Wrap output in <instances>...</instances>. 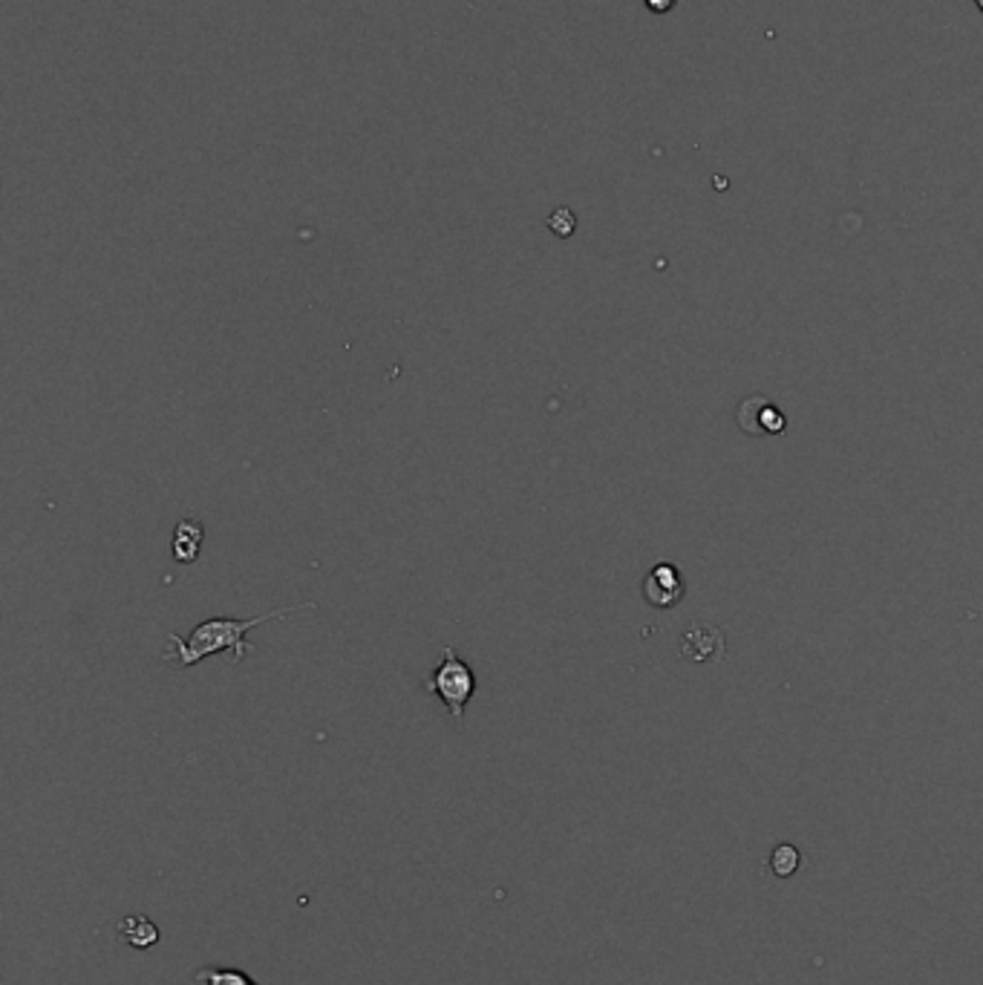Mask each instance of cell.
Returning a JSON list of instances; mask_svg holds the SVG:
<instances>
[{"label":"cell","instance_id":"1","mask_svg":"<svg viewBox=\"0 0 983 985\" xmlns=\"http://www.w3.org/2000/svg\"><path fill=\"white\" fill-rule=\"evenodd\" d=\"M298 609H280L269 611V614L251 616V620H234V616H214V620H205L197 629L190 631V637H179L170 631L168 643L170 652L165 654V663L176 668H194L199 666L205 657H211L217 652H231L234 657H228L231 666H240L248 654L246 634L257 625L269 623V620H283V616L294 614Z\"/></svg>","mask_w":983,"mask_h":985},{"label":"cell","instance_id":"2","mask_svg":"<svg viewBox=\"0 0 983 985\" xmlns=\"http://www.w3.org/2000/svg\"><path fill=\"white\" fill-rule=\"evenodd\" d=\"M427 688H431L438 701L445 703V709L451 712L453 724L462 726L467 703L474 701L476 695V674L474 668L467 666L465 660L456 654L453 645H445L438 666L433 668L431 677H427Z\"/></svg>","mask_w":983,"mask_h":985},{"label":"cell","instance_id":"3","mask_svg":"<svg viewBox=\"0 0 983 985\" xmlns=\"http://www.w3.org/2000/svg\"><path fill=\"white\" fill-rule=\"evenodd\" d=\"M724 654H727L724 631L713 623L692 620L690 631L681 640V657L690 663H713V660H722Z\"/></svg>","mask_w":983,"mask_h":985},{"label":"cell","instance_id":"4","mask_svg":"<svg viewBox=\"0 0 983 985\" xmlns=\"http://www.w3.org/2000/svg\"><path fill=\"white\" fill-rule=\"evenodd\" d=\"M643 597L652 609H672L684 600V577L670 562H658L643 580Z\"/></svg>","mask_w":983,"mask_h":985},{"label":"cell","instance_id":"5","mask_svg":"<svg viewBox=\"0 0 983 985\" xmlns=\"http://www.w3.org/2000/svg\"><path fill=\"white\" fill-rule=\"evenodd\" d=\"M738 424H742L744 433L751 435H773L785 433L787 421L770 398L751 395V398H744V404L738 406Z\"/></svg>","mask_w":983,"mask_h":985},{"label":"cell","instance_id":"6","mask_svg":"<svg viewBox=\"0 0 983 985\" xmlns=\"http://www.w3.org/2000/svg\"><path fill=\"white\" fill-rule=\"evenodd\" d=\"M203 539H205V528H203V522H197V519H185V522L176 525V530H174L176 562H183V566L197 562L199 551H203Z\"/></svg>","mask_w":983,"mask_h":985},{"label":"cell","instance_id":"7","mask_svg":"<svg viewBox=\"0 0 983 985\" xmlns=\"http://www.w3.org/2000/svg\"><path fill=\"white\" fill-rule=\"evenodd\" d=\"M118 936L131 948H151L159 940V927L147 920V916H124L122 925H118Z\"/></svg>","mask_w":983,"mask_h":985},{"label":"cell","instance_id":"8","mask_svg":"<svg viewBox=\"0 0 983 985\" xmlns=\"http://www.w3.org/2000/svg\"><path fill=\"white\" fill-rule=\"evenodd\" d=\"M194 979L203 985H260L255 977H248L240 968H226V965H205L194 974Z\"/></svg>","mask_w":983,"mask_h":985},{"label":"cell","instance_id":"9","mask_svg":"<svg viewBox=\"0 0 983 985\" xmlns=\"http://www.w3.org/2000/svg\"><path fill=\"white\" fill-rule=\"evenodd\" d=\"M801 864V853L794 848V844H776L770 850V859H767V868H770L773 877L779 879H790L799 870Z\"/></svg>","mask_w":983,"mask_h":985},{"label":"cell","instance_id":"10","mask_svg":"<svg viewBox=\"0 0 983 985\" xmlns=\"http://www.w3.org/2000/svg\"><path fill=\"white\" fill-rule=\"evenodd\" d=\"M548 228H551L553 234H557V237H571V234H575V228H577V217L575 214H571L569 208H557L551 214V217H548Z\"/></svg>","mask_w":983,"mask_h":985},{"label":"cell","instance_id":"11","mask_svg":"<svg viewBox=\"0 0 983 985\" xmlns=\"http://www.w3.org/2000/svg\"><path fill=\"white\" fill-rule=\"evenodd\" d=\"M646 3L649 12H655V15H663V12H670L675 7V0H643Z\"/></svg>","mask_w":983,"mask_h":985},{"label":"cell","instance_id":"12","mask_svg":"<svg viewBox=\"0 0 983 985\" xmlns=\"http://www.w3.org/2000/svg\"><path fill=\"white\" fill-rule=\"evenodd\" d=\"M972 3H975V7H977V9H981V12H983V0H972Z\"/></svg>","mask_w":983,"mask_h":985}]
</instances>
